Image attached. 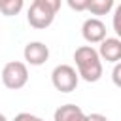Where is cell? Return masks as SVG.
Returning <instances> with one entry per match:
<instances>
[{"label": "cell", "instance_id": "1", "mask_svg": "<svg viewBox=\"0 0 121 121\" xmlns=\"http://www.w3.org/2000/svg\"><path fill=\"white\" fill-rule=\"evenodd\" d=\"M78 74L87 83H95L102 78V59L93 45H79L74 51Z\"/></svg>", "mask_w": 121, "mask_h": 121}, {"label": "cell", "instance_id": "2", "mask_svg": "<svg viewBox=\"0 0 121 121\" xmlns=\"http://www.w3.org/2000/svg\"><path fill=\"white\" fill-rule=\"evenodd\" d=\"M59 8H60V0H34L26 13L28 25L38 30L51 26Z\"/></svg>", "mask_w": 121, "mask_h": 121}, {"label": "cell", "instance_id": "3", "mask_svg": "<svg viewBox=\"0 0 121 121\" xmlns=\"http://www.w3.org/2000/svg\"><path fill=\"white\" fill-rule=\"evenodd\" d=\"M28 81V68L25 62L21 60H9L4 64L2 68V83L11 89V91H17V89H23Z\"/></svg>", "mask_w": 121, "mask_h": 121}, {"label": "cell", "instance_id": "4", "mask_svg": "<svg viewBox=\"0 0 121 121\" xmlns=\"http://www.w3.org/2000/svg\"><path fill=\"white\" fill-rule=\"evenodd\" d=\"M78 81H79V74L70 64H59L51 72V83L60 93H72V91H76Z\"/></svg>", "mask_w": 121, "mask_h": 121}, {"label": "cell", "instance_id": "5", "mask_svg": "<svg viewBox=\"0 0 121 121\" xmlns=\"http://www.w3.org/2000/svg\"><path fill=\"white\" fill-rule=\"evenodd\" d=\"M81 36L87 43H102L106 40V25L98 17H89L81 25Z\"/></svg>", "mask_w": 121, "mask_h": 121}, {"label": "cell", "instance_id": "6", "mask_svg": "<svg viewBox=\"0 0 121 121\" xmlns=\"http://www.w3.org/2000/svg\"><path fill=\"white\" fill-rule=\"evenodd\" d=\"M23 57L30 66H42L49 59V47L43 42H28L23 49Z\"/></svg>", "mask_w": 121, "mask_h": 121}, {"label": "cell", "instance_id": "7", "mask_svg": "<svg viewBox=\"0 0 121 121\" xmlns=\"http://www.w3.org/2000/svg\"><path fill=\"white\" fill-rule=\"evenodd\" d=\"M98 55L100 59L108 60V62H121V40L119 38H106L100 47H98Z\"/></svg>", "mask_w": 121, "mask_h": 121}, {"label": "cell", "instance_id": "8", "mask_svg": "<svg viewBox=\"0 0 121 121\" xmlns=\"http://www.w3.org/2000/svg\"><path fill=\"white\" fill-rule=\"evenodd\" d=\"M53 121H87V115L76 104H62L55 110Z\"/></svg>", "mask_w": 121, "mask_h": 121}, {"label": "cell", "instance_id": "9", "mask_svg": "<svg viewBox=\"0 0 121 121\" xmlns=\"http://www.w3.org/2000/svg\"><path fill=\"white\" fill-rule=\"evenodd\" d=\"M113 8V0H91L89 2V9L93 15H106L110 13Z\"/></svg>", "mask_w": 121, "mask_h": 121}, {"label": "cell", "instance_id": "10", "mask_svg": "<svg viewBox=\"0 0 121 121\" xmlns=\"http://www.w3.org/2000/svg\"><path fill=\"white\" fill-rule=\"evenodd\" d=\"M23 9V0H0V11L6 17H13Z\"/></svg>", "mask_w": 121, "mask_h": 121}, {"label": "cell", "instance_id": "11", "mask_svg": "<svg viewBox=\"0 0 121 121\" xmlns=\"http://www.w3.org/2000/svg\"><path fill=\"white\" fill-rule=\"evenodd\" d=\"M112 25H113V30H115V34H117V38L121 40V4L115 8V11H113V19H112Z\"/></svg>", "mask_w": 121, "mask_h": 121}, {"label": "cell", "instance_id": "12", "mask_svg": "<svg viewBox=\"0 0 121 121\" xmlns=\"http://www.w3.org/2000/svg\"><path fill=\"white\" fill-rule=\"evenodd\" d=\"M89 2L91 0H68V6L74 11H85V9H89Z\"/></svg>", "mask_w": 121, "mask_h": 121}, {"label": "cell", "instance_id": "13", "mask_svg": "<svg viewBox=\"0 0 121 121\" xmlns=\"http://www.w3.org/2000/svg\"><path fill=\"white\" fill-rule=\"evenodd\" d=\"M112 81H113L115 87L121 89V62H117L113 66V70H112Z\"/></svg>", "mask_w": 121, "mask_h": 121}, {"label": "cell", "instance_id": "14", "mask_svg": "<svg viewBox=\"0 0 121 121\" xmlns=\"http://www.w3.org/2000/svg\"><path fill=\"white\" fill-rule=\"evenodd\" d=\"M13 121H43L42 117H38V115H34V113H28V112H21V113H17L15 115V119Z\"/></svg>", "mask_w": 121, "mask_h": 121}, {"label": "cell", "instance_id": "15", "mask_svg": "<svg viewBox=\"0 0 121 121\" xmlns=\"http://www.w3.org/2000/svg\"><path fill=\"white\" fill-rule=\"evenodd\" d=\"M87 121H108V117L102 115V113H89L87 115Z\"/></svg>", "mask_w": 121, "mask_h": 121}, {"label": "cell", "instance_id": "16", "mask_svg": "<svg viewBox=\"0 0 121 121\" xmlns=\"http://www.w3.org/2000/svg\"><path fill=\"white\" fill-rule=\"evenodd\" d=\"M0 121H8V117H6L4 113H0Z\"/></svg>", "mask_w": 121, "mask_h": 121}]
</instances>
